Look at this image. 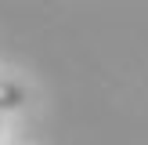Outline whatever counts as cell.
<instances>
[{
  "mask_svg": "<svg viewBox=\"0 0 148 145\" xmlns=\"http://www.w3.org/2000/svg\"><path fill=\"white\" fill-rule=\"evenodd\" d=\"M25 102V91L11 80H0V109H18Z\"/></svg>",
  "mask_w": 148,
  "mask_h": 145,
  "instance_id": "1",
  "label": "cell"
}]
</instances>
